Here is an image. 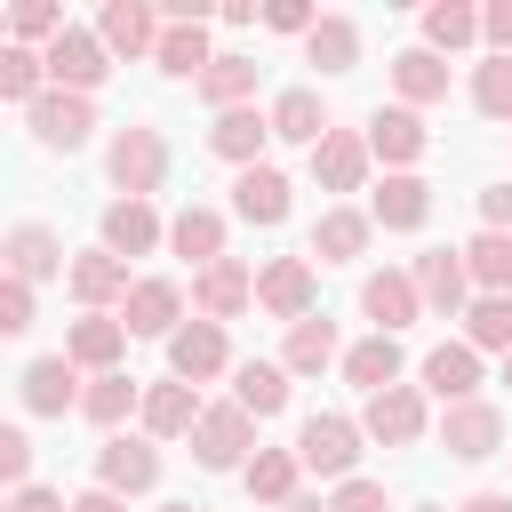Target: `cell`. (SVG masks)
<instances>
[{
	"label": "cell",
	"mask_w": 512,
	"mask_h": 512,
	"mask_svg": "<svg viewBox=\"0 0 512 512\" xmlns=\"http://www.w3.org/2000/svg\"><path fill=\"white\" fill-rule=\"evenodd\" d=\"M160 176H168L160 128H120V136H112V184H120L128 200H144V192H160Z\"/></svg>",
	"instance_id": "6da1fadb"
},
{
	"label": "cell",
	"mask_w": 512,
	"mask_h": 512,
	"mask_svg": "<svg viewBox=\"0 0 512 512\" xmlns=\"http://www.w3.org/2000/svg\"><path fill=\"white\" fill-rule=\"evenodd\" d=\"M296 456H304V472L344 480V472H352V456H360V424H352V416H304Z\"/></svg>",
	"instance_id": "7a4b0ae2"
},
{
	"label": "cell",
	"mask_w": 512,
	"mask_h": 512,
	"mask_svg": "<svg viewBox=\"0 0 512 512\" xmlns=\"http://www.w3.org/2000/svg\"><path fill=\"white\" fill-rule=\"evenodd\" d=\"M152 480H160V448H152V440L112 432V440L96 448V488H112V496H144Z\"/></svg>",
	"instance_id": "3957f363"
},
{
	"label": "cell",
	"mask_w": 512,
	"mask_h": 512,
	"mask_svg": "<svg viewBox=\"0 0 512 512\" xmlns=\"http://www.w3.org/2000/svg\"><path fill=\"white\" fill-rule=\"evenodd\" d=\"M40 56H48V80H56V88H72V96H88V88L112 72V48H104L96 32H80V24H72L56 48H40Z\"/></svg>",
	"instance_id": "277c9868"
},
{
	"label": "cell",
	"mask_w": 512,
	"mask_h": 512,
	"mask_svg": "<svg viewBox=\"0 0 512 512\" xmlns=\"http://www.w3.org/2000/svg\"><path fill=\"white\" fill-rule=\"evenodd\" d=\"M192 456L208 464V472H248V408L240 400H224V408H208L200 416V432H192Z\"/></svg>",
	"instance_id": "5b68a950"
},
{
	"label": "cell",
	"mask_w": 512,
	"mask_h": 512,
	"mask_svg": "<svg viewBox=\"0 0 512 512\" xmlns=\"http://www.w3.org/2000/svg\"><path fill=\"white\" fill-rule=\"evenodd\" d=\"M256 304H264V312H280L288 328H296V320H312V264H304V256H272V264L256 272Z\"/></svg>",
	"instance_id": "8992f818"
},
{
	"label": "cell",
	"mask_w": 512,
	"mask_h": 512,
	"mask_svg": "<svg viewBox=\"0 0 512 512\" xmlns=\"http://www.w3.org/2000/svg\"><path fill=\"white\" fill-rule=\"evenodd\" d=\"M160 32H168V24H160L144 0H112V8L96 16V40H104L112 56H160Z\"/></svg>",
	"instance_id": "52a82bcc"
},
{
	"label": "cell",
	"mask_w": 512,
	"mask_h": 512,
	"mask_svg": "<svg viewBox=\"0 0 512 512\" xmlns=\"http://www.w3.org/2000/svg\"><path fill=\"white\" fill-rule=\"evenodd\" d=\"M440 440H448V456H496L504 448V416L488 408V400H456L448 416H440Z\"/></svg>",
	"instance_id": "ba28073f"
},
{
	"label": "cell",
	"mask_w": 512,
	"mask_h": 512,
	"mask_svg": "<svg viewBox=\"0 0 512 512\" xmlns=\"http://www.w3.org/2000/svg\"><path fill=\"white\" fill-rule=\"evenodd\" d=\"M24 120H32V136H40V144H64V152H72V144H88V128H96L88 96H72V88H48Z\"/></svg>",
	"instance_id": "9c48e42d"
},
{
	"label": "cell",
	"mask_w": 512,
	"mask_h": 512,
	"mask_svg": "<svg viewBox=\"0 0 512 512\" xmlns=\"http://www.w3.org/2000/svg\"><path fill=\"white\" fill-rule=\"evenodd\" d=\"M416 304H424V296H416V272H368V280H360V312L376 320V336L408 328Z\"/></svg>",
	"instance_id": "30bf717a"
},
{
	"label": "cell",
	"mask_w": 512,
	"mask_h": 512,
	"mask_svg": "<svg viewBox=\"0 0 512 512\" xmlns=\"http://www.w3.org/2000/svg\"><path fill=\"white\" fill-rule=\"evenodd\" d=\"M136 416H144V432H152V440H176V432H200V416H208V408L192 400V384H184V376H168V384H144V408H136Z\"/></svg>",
	"instance_id": "8fae6325"
},
{
	"label": "cell",
	"mask_w": 512,
	"mask_h": 512,
	"mask_svg": "<svg viewBox=\"0 0 512 512\" xmlns=\"http://www.w3.org/2000/svg\"><path fill=\"white\" fill-rule=\"evenodd\" d=\"M360 432H368V440H384V448H408V440L424 432V392H408V384L376 392V400H368V416H360Z\"/></svg>",
	"instance_id": "7c38bea8"
},
{
	"label": "cell",
	"mask_w": 512,
	"mask_h": 512,
	"mask_svg": "<svg viewBox=\"0 0 512 512\" xmlns=\"http://www.w3.org/2000/svg\"><path fill=\"white\" fill-rule=\"evenodd\" d=\"M312 176H320L328 192H360V176H368V136L328 128V136L312 144Z\"/></svg>",
	"instance_id": "4fadbf2b"
},
{
	"label": "cell",
	"mask_w": 512,
	"mask_h": 512,
	"mask_svg": "<svg viewBox=\"0 0 512 512\" xmlns=\"http://www.w3.org/2000/svg\"><path fill=\"white\" fill-rule=\"evenodd\" d=\"M248 296H256V280H248V264H240V256H216V264L192 280V304H200L208 320H232V312H248Z\"/></svg>",
	"instance_id": "5bb4252c"
},
{
	"label": "cell",
	"mask_w": 512,
	"mask_h": 512,
	"mask_svg": "<svg viewBox=\"0 0 512 512\" xmlns=\"http://www.w3.org/2000/svg\"><path fill=\"white\" fill-rule=\"evenodd\" d=\"M48 272H72V264H64V240H56L48 224H16V232H8V280L32 288V280H48Z\"/></svg>",
	"instance_id": "9a60e30c"
},
{
	"label": "cell",
	"mask_w": 512,
	"mask_h": 512,
	"mask_svg": "<svg viewBox=\"0 0 512 512\" xmlns=\"http://www.w3.org/2000/svg\"><path fill=\"white\" fill-rule=\"evenodd\" d=\"M464 288H472L464 248H432V256H416V296H424L432 312H464Z\"/></svg>",
	"instance_id": "2e32d148"
},
{
	"label": "cell",
	"mask_w": 512,
	"mask_h": 512,
	"mask_svg": "<svg viewBox=\"0 0 512 512\" xmlns=\"http://www.w3.org/2000/svg\"><path fill=\"white\" fill-rule=\"evenodd\" d=\"M368 216L392 224V232H416V224L432 216V184H424V176H384L376 200H368Z\"/></svg>",
	"instance_id": "e0dca14e"
},
{
	"label": "cell",
	"mask_w": 512,
	"mask_h": 512,
	"mask_svg": "<svg viewBox=\"0 0 512 512\" xmlns=\"http://www.w3.org/2000/svg\"><path fill=\"white\" fill-rule=\"evenodd\" d=\"M64 280H72V296H80L88 312H104L112 296H128V264H120L112 248H88V256H72V272H64Z\"/></svg>",
	"instance_id": "ac0fdd59"
},
{
	"label": "cell",
	"mask_w": 512,
	"mask_h": 512,
	"mask_svg": "<svg viewBox=\"0 0 512 512\" xmlns=\"http://www.w3.org/2000/svg\"><path fill=\"white\" fill-rule=\"evenodd\" d=\"M176 312H184L176 280H136V288H128V312H120V328H128V336H168V328H176Z\"/></svg>",
	"instance_id": "d6986e66"
},
{
	"label": "cell",
	"mask_w": 512,
	"mask_h": 512,
	"mask_svg": "<svg viewBox=\"0 0 512 512\" xmlns=\"http://www.w3.org/2000/svg\"><path fill=\"white\" fill-rule=\"evenodd\" d=\"M168 368H176L184 384L216 376V368H224V328H216V320H192V328H176V336H168Z\"/></svg>",
	"instance_id": "ffe728a7"
},
{
	"label": "cell",
	"mask_w": 512,
	"mask_h": 512,
	"mask_svg": "<svg viewBox=\"0 0 512 512\" xmlns=\"http://www.w3.org/2000/svg\"><path fill=\"white\" fill-rule=\"evenodd\" d=\"M264 136H272V112H216V128H208V144H216V160H240V168H256V152H264Z\"/></svg>",
	"instance_id": "44dd1931"
},
{
	"label": "cell",
	"mask_w": 512,
	"mask_h": 512,
	"mask_svg": "<svg viewBox=\"0 0 512 512\" xmlns=\"http://www.w3.org/2000/svg\"><path fill=\"white\" fill-rule=\"evenodd\" d=\"M232 208H240L248 224H280V216H288V176H280V168H264V160H256V168H240Z\"/></svg>",
	"instance_id": "7402d4cb"
},
{
	"label": "cell",
	"mask_w": 512,
	"mask_h": 512,
	"mask_svg": "<svg viewBox=\"0 0 512 512\" xmlns=\"http://www.w3.org/2000/svg\"><path fill=\"white\" fill-rule=\"evenodd\" d=\"M232 400H240L248 416H280V408H288V368H280V360H240V368H232Z\"/></svg>",
	"instance_id": "603a6c76"
},
{
	"label": "cell",
	"mask_w": 512,
	"mask_h": 512,
	"mask_svg": "<svg viewBox=\"0 0 512 512\" xmlns=\"http://www.w3.org/2000/svg\"><path fill=\"white\" fill-rule=\"evenodd\" d=\"M392 88H400V104L416 112V104L448 96V64H440L432 48H400V56H392Z\"/></svg>",
	"instance_id": "cb8c5ba5"
},
{
	"label": "cell",
	"mask_w": 512,
	"mask_h": 512,
	"mask_svg": "<svg viewBox=\"0 0 512 512\" xmlns=\"http://www.w3.org/2000/svg\"><path fill=\"white\" fill-rule=\"evenodd\" d=\"M152 240H160V216H152L144 200H112V208H104V248H112L120 264H128V256H144Z\"/></svg>",
	"instance_id": "d4e9b609"
},
{
	"label": "cell",
	"mask_w": 512,
	"mask_h": 512,
	"mask_svg": "<svg viewBox=\"0 0 512 512\" xmlns=\"http://www.w3.org/2000/svg\"><path fill=\"white\" fill-rule=\"evenodd\" d=\"M368 224H376V216H360V208H328V216L312 224V256H320V264H352V256L368 248Z\"/></svg>",
	"instance_id": "484cf974"
},
{
	"label": "cell",
	"mask_w": 512,
	"mask_h": 512,
	"mask_svg": "<svg viewBox=\"0 0 512 512\" xmlns=\"http://www.w3.org/2000/svg\"><path fill=\"white\" fill-rule=\"evenodd\" d=\"M424 384L456 408V400H472V384H480V352L472 344H440V352H424Z\"/></svg>",
	"instance_id": "4316f807"
},
{
	"label": "cell",
	"mask_w": 512,
	"mask_h": 512,
	"mask_svg": "<svg viewBox=\"0 0 512 512\" xmlns=\"http://www.w3.org/2000/svg\"><path fill=\"white\" fill-rule=\"evenodd\" d=\"M72 400H80V392H72V352L24 368V408H32V416H64Z\"/></svg>",
	"instance_id": "83f0119b"
},
{
	"label": "cell",
	"mask_w": 512,
	"mask_h": 512,
	"mask_svg": "<svg viewBox=\"0 0 512 512\" xmlns=\"http://www.w3.org/2000/svg\"><path fill=\"white\" fill-rule=\"evenodd\" d=\"M152 64L200 88V72L216 64V56H208V24H168V32H160V56H152Z\"/></svg>",
	"instance_id": "f1b7e54d"
},
{
	"label": "cell",
	"mask_w": 512,
	"mask_h": 512,
	"mask_svg": "<svg viewBox=\"0 0 512 512\" xmlns=\"http://www.w3.org/2000/svg\"><path fill=\"white\" fill-rule=\"evenodd\" d=\"M368 152H376V160H392V168H400V160H416V152H424V120H416L408 104L376 112V120H368Z\"/></svg>",
	"instance_id": "f546056e"
},
{
	"label": "cell",
	"mask_w": 512,
	"mask_h": 512,
	"mask_svg": "<svg viewBox=\"0 0 512 512\" xmlns=\"http://www.w3.org/2000/svg\"><path fill=\"white\" fill-rule=\"evenodd\" d=\"M168 248H176V256H192V264L208 272V264L224 256V216H216V208H184V216L168 224Z\"/></svg>",
	"instance_id": "4dcf8cb0"
},
{
	"label": "cell",
	"mask_w": 512,
	"mask_h": 512,
	"mask_svg": "<svg viewBox=\"0 0 512 512\" xmlns=\"http://www.w3.org/2000/svg\"><path fill=\"white\" fill-rule=\"evenodd\" d=\"M344 376H352L368 400H376V392H392V384H400V344H392V336H368V344H352V352H344Z\"/></svg>",
	"instance_id": "1f68e13d"
},
{
	"label": "cell",
	"mask_w": 512,
	"mask_h": 512,
	"mask_svg": "<svg viewBox=\"0 0 512 512\" xmlns=\"http://www.w3.org/2000/svg\"><path fill=\"white\" fill-rule=\"evenodd\" d=\"M304 56H312L320 72H352V56H360V24H352V16H320V24L304 32Z\"/></svg>",
	"instance_id": "d6a6232c"
},
{
	"label": "cell",
	"mask_w": 512,
	"mask_h": 512,
	"mask_svg": "<svg viewBox=\"0 0 512 512\" xmlns=\"http://www.w3.org/2000/svg\"><path fill=\"white\" fill-rule=\"evenodd\" d=\"M120 344H128V328H120V320H104V312H88V320L72 328V344H64V352H72L80 368H96V376H112V360H120Z\"/></svg>",
	"instance_id": "836d02e7"
},
{
	"label": "cell",
	"mask_w": 512,
	"mask_h": 512,
	"mask_svg": "<svg viewBox=\"0 0 512 512\" xmlns=\"http://www.w3.org/2000/svg\"><path fill=\"white\" fill-rule=\"evenodd\" d=\"M328 360H336V328H328V320H296L288 344H280V368H288V376H320Z\"/></svg>",
	"instance_id": "e575fe53"
},
{
	"label": "cell",
	"mask_w": 512,
	"mask_h": 512,
	"mask_svg": "<svg viewBox=\"0 0 512 512\" xmlns=\"http://www.w3.org/2000/svg\"><path fill=\"white\" fill-rule=\"evenodd\" d=\"M128 408H144V384H136V376H120V368H112V376H96V384L80 392V416H88V424H104V432H112Z\"/></svg>",
	"instance_id": "d590c367"
},
{
	"label": "cell",
	"mask_w": 512,
	"mask_h": 512,
	"mask_svg": "<svg viewBox=\"0 0 512 512\" xmlns=\"http://www.w3.org/2000/svg\"><path fill=\"white\" fill-rule=\"evenodd\" d=\"M248 88H256V56H216V64L200 72V96H208L216 112H240Z\"/></svg>",
	"instance_id": "8d00e7d4"
},
{
	"label": "cell",
	"mask_w": 512,
	"mask_h": 512,
	"mask_svg": "<svg viewBox=\"0 0 512 512\" xmlns=\"http://www.w3.org/2000/svg\"><path fill=\"white\" fill-rule=\"evenodd\" d=\"M272 136H288V144H320V136H328L320 96H312V88H288V96L272 104Z\"/></svg>",
	"instance_id": "74e56055"
},
{
	"label": "cell",
	"mask_w": 512,
	"mask_h": 512,
	"mask_svg": "<svg viewBox=\"0 0 512 512\" xmlns=\"http://www.w3.org/2000/svg\"><path fill=\"white\" fill-rule=\"evenodd\" d=\"M296 472H304V456H288V448H256V456H248V496L288 504V496H296Z\"/></svg>",
	"instance_id": "f35d334b"
},
{
	"label": "cell",
	"mask_w": 512,
	"mask_h": 512,
	"mask_svg": "<svg viewBox=\"0 0 512 512\" xmlns=\"http://www.w3.org/2000/svg\"><path fill=\"white\" fill-rule=\"evenodd\" d=\"M464 272L488 288V296H512V232H480L464 248Z\"/></svg>",
	"instance_id": "ab89813d"
},
{
	"label": "cell",
	"mask_w": 512,
	"mask_h": 512,
	"mask_svg": "<svg viewBox=\"0 0 512 512\" xmlns=\"http://www.w3.org/2000/svg\"><path fill=\"white\" fill-rule=\"evenodd\" d=\"M464 328H472V352H504L512 360V296H480L464 312Z\"/></svg>",
	"instance_id": "60d3db41"
},
{
	"label": "cell",
	"mask_w": 512,
	"mask_h": 512,
	"mask_svg": "<svg viewBox=\"0 0 512 512\" xmlns=\"http://www.w3.org/2000/svg\"><path fill=\"white\" fill-rule=\"evenodd\" d=\"M40 72H48V56H32V48H0V96L8 104H40Z\"/></svg>",
	"instance_id": "b9f144b4"
},
{
	"label": "cell",
	"mask_w": 512,
	"mask_h": 512,
	"mask_svg": "<svg viewBox=\"0 0 512 512\" xmlns=\"http://www.w3.org/2000/svg\"><path fill=\"white\" fill-rule=\"evenodd\" d=\"M472 104H480L488 120H512V56H488V64L472 72Z\"/></svg>",
	"instance_id": "7bdbcfd3"
},
{
	"label": "cell",
	"mask_w": 512,
	"mask_h": 512,
	"mask_svg": "<svg viewBox=\"0 0 512 512\" xmlns=\"http://www.w3.org/2000/svg\"><path fill=\"white\" fill-rule=\"evenodd\" d=\"M472 32H480V16H472L464 0H440V8H424V40H432V48H464Z\"/></svg>",
	"instance_id": "ee69618b"
},
{
	"label": "cell",
	"mask_w": 512,
	"mask_h": 512,
	"mask_svg": "<svg viewBox=\"0 0 512 512\" xmlns=\"http://www.w3.org/2000/svg\"><path fill=\"white\" fill-rule=\"evenodd\" d=\"M64 32H72V24H64L56 0H24V8H16V48H24V40H48V48H56Z\"/></svg>",
	"instance_id": "f6af8a7d"
},
{
	"label": "cell",
	"mask_w": 512,
	"mask_h": 512,
	"mask_svg": "<svg viewBox=\"0 0 512 512\" xmlns=\"http://www.w3.org/2000/svg\"><path fill=\"white\" fill-rule=\"evenodd\" d=\"M24 472H32V440H24V432H0V480H8V496L32 488Z\"/></svg>",
	"instance_id": "bcb514c9"
},
{
	"label": "cell",
	"mask_w": 512,
	"mask_h": 512,
	"mask_svg": "<svg viewBox=\"0 0 512 512\" xmlns=\"http://www.w3.org/2000/svg\"><path fill=\"white\" fill-rule=\"evenodd\" d=\"M0 328H8V336H24V328H32V288H24V280H8V288H0Z\"/></svg>",
	"instance_id": "7dc6e473"
},
{
	"label": "cell",
	"mask_w": 512,
	"mask_h": 512,
	"mask_svg": "<svg viewBox=\"0 0 512 512\" xmlns=\"http://www.w3.org/2000/svg\"><path fill=\"white\" fill-rule=\"evenodd\" d=\"M328 512H392V504H384V488H376V480H344Z\"/></svg>",
	"instance_id": "c3c4849f"
},
{
	"label": "cell",
	"mask_w": 512,
	"mask_h": 512,
	"mask_svg": "<svg viewBox=\"0 0 512 512\" xmlns=\"http://www.w3.org/2000/svg\"><path fill=\"white\" fill-rule=\"evenodd\" d=\"M264 24H272V32H312L320 16H312L304 0H272V8H264Z\"/></svg>",
	"instance_id": "681fc988"
},
{
	"label": "cell",
	"mask_w": 512,
	"mask_h": 512,
	"mask_svg": "<svg viewBox=\"0 0 512 512\" xmlns=\"http://www.w3.org/2000/svg\"><path fill=\"white\" fill-rule=\"evenodd\" d=\"M480 216H488V232H512V184H488L480 192Z\"/></svg>",
	"instance_id": "f907efd6"
},
{
	"label": "cell",
	"mask_w": 512,
	"mask_h": 512,
	"mask_svg": "<svg viewBox=\"0 0 512 512\" xmlns=\"http://www.w3.org/2000/svg\"><path fill=\"white\" fill-rule=\"evenodd\" d=\"M480 32L496 40V56H512V0H496V8L480 16Z\"/></svg>",
	"instance_id": "816d5d0a"
},
{
	"label": "cell",
	"mask_w": 512,
	"mask_h": 512,
	"mask_svg": "<svg viewBox=\"0 0 512 512\" xmlns=\"http://www.w3.org/2000/svg\"><path fill=\"white\" fill-rule=\"evenodd\" d=\"M8 512H72V504H64V496H48V488H16V496H8Z\"/></svg>",
	"instance_id": "f5cc1de1"
},
{
	"label": "cell",
	"mask_w": 512,
	"mask_h": 512,
	"mask_svg": "<svg viewBox=\"0 0 512 512\" xmlns=\"http://www.w3.org/2000/svg\"><path fill=\"white\" fill-rule=\"evenodd\" d=\"M72 512H128L112 488H88V496H72Z\"/></svg>",
	"instance_id": "db71d44e"
},
{
	"label": "cell",
	"mask_w": 512,
	"mask_h": 512,
	"mask_svg": "<svg viewBox=\"0 0 512 512\" xmlns=\"http://www.w3.org/2000/svg\"><path fill=\"white\" fill-rule=\"evenodd\" d=\"M464 512H512V496H496V488H480V496H464Z\"/></svg>",
	"instance_id": "11a10c76"
},
{
	"label": "cell",
	"mask_w": 512,
	"mask_h": 512,
	"mask_svg": "<svg viewBox=\"0 0 512 512\" xmlns=\"http://www.w3.org/2000/svg\"><path fill=\"white\" fill-rule=\"evenodd\" d=\"M280 512H328V504H320V496H288Z\"/></svg>",
	"instance_id": "9f6ffc18"
},
{
	"label": "cell",
	"mask_w": 512,
	"mask_h": 512,
	"mask_svg": "<svg viewBox=\"0 0 512 512\" xmlns=\"http://www.w3.org/2000/svg\"><path fill=\"white\" fill-rule=\"evenodd\" d=\"M160 512H200V504H160Z\"/></svg>",
	"instance_id": "6f0895ef"
},
{
	"label": "cell",
	"mask_w": 512,
	"mask_h": 512,
	"mask_svg": "<svg viewBox=\"0 0 512 512\" xmlns=\"http://www.w3.org/2000/svg\"><path fill=\"white\" fill-rule=\"evenodd\" d=\"M504 384H512V360H504Z\"/></svg>",
	"instance_id": "680465c9"
}]
</instances>
